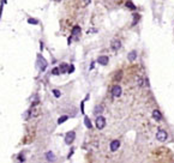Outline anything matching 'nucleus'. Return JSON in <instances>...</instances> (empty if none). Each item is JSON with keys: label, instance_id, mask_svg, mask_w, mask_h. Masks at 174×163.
Masks as SVG:
<instances>
[{"label": "nucleus", "instance_id": "14", "mask_svg": "<svg viewBox=\"0 0 174 163\" xmlns=\"http://www.w3.org/2000/svg\"><path fill=\"white\" fill-rule=\"evenodd\" d=\"M84 124H85V126H87L88 128H91V127H93V125H91V121H90V119L88 118V116H84Z\"/></svg>", "mask_w": 174, "mask_h": 163}, {"label": "nucleus", "instance_id": "19", "mask_svg": "<svg viewBox=\"0 0 174 163\" xmlns=\"http://www.w3.org/2000/svg\"><path fill=\"white\" fill-rule=\"evenodd\" d=\"M53 94H54V96H55V97H60V96H61V92H60L59 90H56V89H54V90H53Z\"/></svg>", "mask_w": 174, "mask_h": 163}, {"label": "nucleus", "instance_id": "4", "mask_svg": "<svg viewBox=\"0 0 174 163\" xmlns=\"http://www.w3.org/2000/svg\"><path fill=\"white\" fill-rule=\"evenodd\" d=\"M106 126V119L103 118V116H97L96 118V127H97L98 130H102Z\"/></svg>", "mask_w": 174, "mask_h": 163}, {"label": "nucleus", "instance_id": "3", "mask_svg": "<svg viewBox=\"0 0 174 163\" xmlns=\"http://www.w3.org/2000/svg\"><path fill=\"white\" fill-rule=\"evenodd\" d=\"M156 138L159 142H164L167 139V132L164 131V130H159L156 133Z\"/></svg>", "mask_w": 174, "mask_h": 163}, {"label": "nucleus", "instance_id": "9", "mask_svg": "<svg viewBox=\"0 0 174 163\" xmlns=\"http://www.w3.org/2000/svg\"><path fill=\"white\" fill-rule=\"evenodd\" d=\"M119 146H120V142L119 140H113L111 143V150L112 151H117L119 149Z\"/></svg>", "mask_w": 174, "mask_h": 163}, {"label": "nucleus", "instance_id": "10", "mask_svg": "<svg viewBox=\"0 0 174 163\" xmlns=\"http://www.w3.org/2000/svg\"><path fill=\"white\" fill-rule=\"evenodd\" d=\"M137 58V53L136 50H131V52L129 53V55H127V59H129V61H133V60Z\"/></svg>", "mask_w": 174, "mask_h": 163}, {"label": "nucleus", "instance_id": "18", "mask_svg": "<svg viewBox=\"0 0 174 163\" xmlns=\"http://www.w3.org/2000/svg\"><path fill=\"white\" fill-rule=\"evenodd\" d=\"M28 23H29V24L36 25V24H38V21H37V19H35V18H29V19H28Z\"/></svg>", "mask_w": 174, "mask_h": 163}, {"label": "nucleus", "instance_id": "22", "mask_svg": "<svg viewBox=\"0 0 174 163\" xmlns=\"http://www.w3.org/2000/svg\"><path fill=\"white\" fill-rule=\"evenodd\" d=\"M73 70H74V67H73V65H71V66H70V68H69V71H67V72H69V73H72V72H73Z\"/></svg>", "mask_w": 174, "mask_h": 163}, {"label": "nucleus", "instance_id": "24", "mask_svg": "<svg viewBox=\"0 0 174 163\" xmlns=\"http://www.w3.org/2000/svg\"><path fill=\"white\" fill-rule=\"evenodd\" d=\"M89 3H90V0H84V5H88Z\"/></svg>", "mask_w": 174, "mask_h": 163}, {"label": "nucleus", "instance_id": "2", "mask_svg": "<svg viewBox=\"0 0 174 163\" xmlns=\"http://www.w3.org/2000/svg\"><path fill=\"white\" fill-rule=\"evenodd\" d=\"M74 138H76V133H74V131L67 132L66 135H65V143H66L67 145H70V144H72L73 143Z\"/></svg>", "mask_w": 174, "mask_h": 163}, {"label": "nucleus", "instance_id": "1", "mask_svg": "<svg viewBox=\"0 0 174 163\" xmlns=\"http://www.w3.org/2000/svg\"><path fill=\"white\" fill-rule=\"evenodd\" d=\"M47 65H48V64H47L45 58L42 55H38L37 56V67L38 68L41 70V71H45V70L47 68Z\"/></svg>", "mask_w": 174, "mask_h": 163}, {"label": "nucleus", "instance_id": "13", "mask_svg": "<svg viewBox=\"0 0 174 163\" xmlns=\"http://www.w3.org/2000/svg\"><path fill=\"white\" fill-rule=\"evenodd\" d=\"M102 110H103V108H102V106H96V107H95V109H94V114H95V115L101 114V113H102Z\"/></svg>", "mask_w": 174, "mask_h": 163}, {"label": "nucleus", "instance_id": "15", "mask_svg": "<svg viewBox=\"0 0 174 163\" xmlns=\"http://www.w3.org/2000/svg\"><path fill=\"white\" fill-rule=\"evenodd\" d=\"M67 119H69V116H67V115H63V116H60V118L58 119V124H59V125H61L63 122L66 121Z\"/></svg>", "mask_w": 174, "mask_h": 163}, {"label": "nucleus", "instance_id": "23", "mask_svg": "<svg viewBox=\"0 0 174 163\" xmlns=\"http://www.w3.org/2000/svg\"><path fill=\"white\" fill-rule=\"evenodd\" d=\"M18 160H19V161H22V162H23V161H24V157H23V156H19V157H18Z\"/></svg>", "mask_w": 174, "mask_h": 163}, {"label": "nucleus", "instance_id": "17", "mask_svg": "<svg viewBox=\"0 0 174 163\" xmlns=\"http://www.w3.org/2000/svg\"><path fill=\"white\" fill-rule=\"evenodd\" d=\"M125 6L129 7V8H131V10H136V6H135V5L131 3V1H127V3L125 4Z\"/></svg>", "mask_w": 174, "mask_h": 163}, {"label": "nucleus", "instance_id": "11", "mask_svg": "<svg viewBox=\"0 0 174 163\" xmlns=\"http://www.w3.org/2000/svg\"><path fill=\"white\" fill-rule=\"evenodd\" d=\"M46 158H47V161H51V162L55 161V156H54V153H53L52 151H49V152L46 153Z\"/></svg>", "mask_w": 174, "mask_h": 163}, {"label": "nucleus", "instance_id": "21", "mask_svg": "<svg viewBox=\"0 0 174 163\" xmlns=\"http://www.w3.org/2000/svg\"><path fill=\"white\" fill-rule=\"evenodd\" d=\"M138 84H139V87H143V84H144V80H143L142 78H139V80H138Z\"/></svg>", "mask_w": 174, "mask_h": 163}, {"label": "nucleus", "instance_id": "12", "mask_svg": "<svg viewBox=\"0 0 174 163\" xmlns=\"http://www.w3.org/2000/svg\"><path fill=\"white\" fill-rule=\"evenodd\" d=\"M80 34V28L79 27H74V28L72 29V36H76V37H78Z\"/></svg>", "mask_w": 174, "mask_h": 163}, {"label": "nucleus", "instance_id": "20", "mask_svg": "<svg viewBox=\"0 0 174 163\" xmlns=\"http://www.w3.org/2000/svg\"><path fill=\"white\" fill-rule=\"evenodd\" d=\"M52 73H53V74H59V73H60V68H58V67H55V68H53Z\"/></svg>", "mask_w": 174, "mask_h": 163}, {"label": "nucleus", "instance_id": "8", "mask_svg": "<svg viewBox=\"0 0 174 163\" xmlns=\"http://www.w3.org/2000/svg\"><path fill=\"white\" fill-rule=\"evenodd\" d=\"M153 118L155 119L156 121H160V120H162V114H161V111L157 110V109L153 110Z\"/></svg>", "mask_w": 174, "mask_h": 163}, {"label": "nucleus", "instance_id": "7", "mask_svg": "<svg viewBox=\"0 0 174 163\" xmlns=\"http://www.w3.org/2000/svg\"><path fill=\"white\" fill-rule=\"evenodd\" d=\"M108 61H109V59H108V56H106V55L98 56V59H97V63L102 66H106L108 64Z\"/></svg>", "mask_w": 174, "mask_h": 163}, {"label": "nucleus", "instance_id": "5", "mask_svg": "<svg viewBox=\"0 0 174 163\" xmlns=\"http://www.w3.org/2000/svg\"><path fill=\"white\" fill-rule=\"evenodd\" d=\"M121 92H122V89L120 85H114L113 89H112V94L114 97H120L121 96Z\"/></svg>", "mask_w": 174, "mask_h": 163}, {"label": "nucleus", "instance_id": "6", "mask_svg": "<svg viewBox=\"0 0 174 163\" xmlns=\"http://www.w3.org/2000/svg\"><path fill=\"white\" fill-rule=\"evenodd\" d=\"M111 46H112V49H113V50H118V49L121 48V42L119 41V40H113Z\"/></svg>", "mask_w": 174, "mask_h": 163}, {"label": "nucleus", "instance_id": "16", "mask_svg": "<svg viewBox=\"0 0 174 163\" xmlns=\"http://www.w3.org/2000/svg\"><path fill=\"white\" fill-rule=\"evenodd\" d=\"M67 67H69V66H67L66 64H63V65L60 66V73H65L66 71H69V70H67Z\"/></svg>", "mask_w": 174, "mask_h": 163}]
</instances>
